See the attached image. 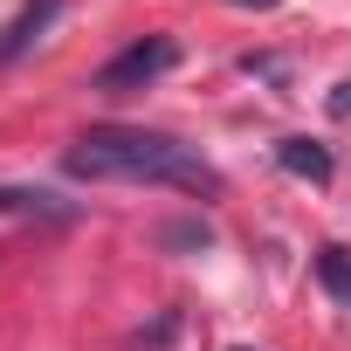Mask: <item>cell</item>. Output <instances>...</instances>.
I'll return each mask as SVG.
<instances>
[{"mask_svg":"<svg viewBox=\"0 0 351 351\" xmlns=\"http://www.w3.org/2000/svg\"><path fill=\"white\" fill-rule=\"evenodd\" d=\"M76 180L97 186H180V193H221V172L180 145L172 131H145V124H97L69 145L62 158Z\"/></svg>","mask_w":351,"mask_h":351,"instance_id":"obj_1","label":"cell"},{"mask_svg":"<svg viewBox=\"0 0 351 351\" xmlns=\"http://www.w3.org/2000/svg\"><path fill=\"white\" fill-rule=\"evenodd\" d=\"M172 62H180V42H172V35H138L131 49H117V56L97 69V90H110V97L145 90V83H158Z\"/></svg>","mask_w":351,"mask_h":351,"instance_id":"obj_2","label":"cell"},{"mask_svg":"<svg viewBox=\"0 0 351 351\" xmlns=\"http://www.w3.org/2000/svg\"><path fill=\"white\" fill-rule=\"evenodd\" d=\"M276 165L296 172V180H310V186H330V172H337V158H330L317 138H282V145H276Z\"/></svg>","mask_w":351,"mask_h":351,"instance_id":"obj_3","label":"cell"},{"mask_svg":"<svg viewBox=\"0 0 351 351\" xmlns=\"http://www.w3.org/2000/svg\"><path fill=\"white\" fill-rule=\"evenodd\" d=\"M56 14H62V0H28V8L14 14V28L0 35V62H14V56H21L28 42H42V28H49Z\"/></svg>","mask_w":351,"mask_h":351,"instance_id":"obj_4","label":"cell"},{"mask_svg":"<svg viewBox=\"0 0 351 351\" xmlns=\"http://www.w3.org/2000/svg\"><path fill=\"white\" fill-rule=\"evenodd\" d=\"M0 214H28V221H69L76 207L42 193V186H0Z\"/></svg>","mask_w":351,"mask_h":351,"instance_id":"obj_5","label":"cell"},{"mask_svg":"<svg viewBox=\"0 0 351 351\" xmlns=\"http://www.w3.org/2000/svg\"><path fill=\"white\" fill-rule=\"evenodd\" d=\"M317 276H324V289H330V296H344V303H351V248H324V255H317Z\"/></svg>","mask_w":351,"mask_h":351,"instance_id":"obj_6","label":"cell"},{"mask_svg":"<svg viewBox=\"0 0 351 351\" xmlns=\"http://www.w3.org/2000/svg\"><path fill=\"white\" fill-rule=\"evenodd\" d=\"M330 104H337V117H351V83H344V90H337Z\"/></svg>","mask_w":351,"mask_h":351,"instance_id":"obj_7","label":"cell"},{"mask_svg":"<svg viewBox=\"0 0 351 351\" xmlns=\"http://www.w3.org/2000/svg\"><path fill=\"white\" fill-rule=\"evenodd\" d=\"M234 8H276V0H234Z\"/></svg>","mask_w":351,"mask_h":351,"instance_id":"obj_8","label":"cell"},{"mask_svg":"<svg viewBox=\"0 0 351 351\" xmlns=\"http://www.w3.org/2000/svg\"><path fill=\"white\" fill-rule=\"evenodd\" d=\"M241 351H248V344H241Z\"/></svg>","mask_w":351,"mask_h":351,"instance_id":"obj_9","label":"cell"}]
</instances>
